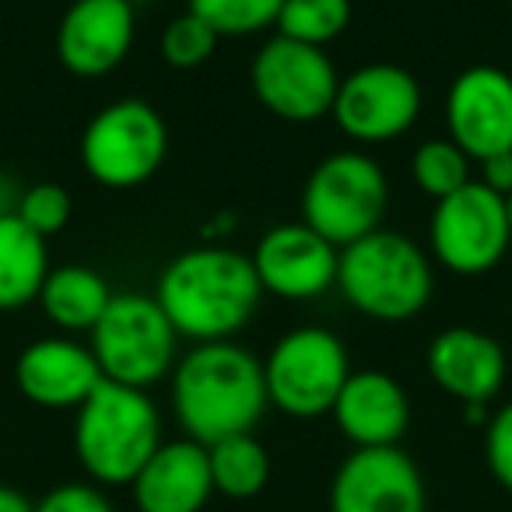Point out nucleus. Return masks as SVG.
Listing matches in <instances>:
<instances>
[{
	"label": "nucleus",
	"mask_w": 512,
	"mask_h": 512,
	"mask_svg": "<svg viewBox=\"0 0 512 512\" xmlns=\"http://www.w3.org/2000/svg\"><path fill=\"white\" fill-rule=\"evenodd\" d=\"M155 299L176 327L179 341L211 344L235 341V334L260 309L264 288L246 253L204 242L183 249L165 267Z\"/></svg>",
	"instance_id": "nucleus-1"
},
{
	"label": "nucleus",
	"mask_w": 512,
	"mask_h": 512,
	"mask_svg": "<svg viewBox=\"0 0 512 512\" xmlns=\"http://www.w3.org/2000/svg\"><path fill=\"white\" fill-rule=\"evenodd\" d=\"M267 407L264 362L235 341L193 344L172 369V411L200 446L253 432Z\"/></svg>",
	"instance_id": "nucleus-2"
},
{
	"label": "nucleus",
	"mask_w": 512,
	"mask_h": 512,
	"mask_svg": "<svg viewBox=\"0 0 512 512\" xmlns=\"http://www.w3.org/2000/svg\"><path fill=\"white\" fill-rule=\"evenodd\" d=\"M162 442V414L148 390L102 379L74 411V456L99 488H130Z\"/></svg>",
	"instance_id": "nucleus-3"
},
{
	"label": "nucleus",
	"mask_w": 512,
	"mask_h": 512,
	"mask_svg": "<svg viewBox=\"0 0 512 512\" xmlns=\"http://www.w3.org/2000/svg\"><path fill=\"white\" fill-rule=\"evenodd\" d=\"M337 288L355 313L379 323H404L425 313L435 292L432 256L404 232L376 228L341 249Z\"/></svg>",
	"instance_id": "nucleus-4"
},
{
	"label": "nucleus",
	"mask_w": 512,
	"mask_h": 512,
	"mask_svg": "<svg viewBox=\"0 0 512 512\" xmlns=\"http://www.w3.org/2000/svg\"><path fill=\"white\" fill-rule=\"evenodd\" d=\"M390 207V179L362 148H344L313 165L302 186V218L337 249L383 228Z\"/></svg>",
	"instance_id": "nucleus-5"
},
{
	"label": "nucleus",
	"mask_w": 512,
	"mask_h": 512,
	"mask_svg": "<svg viewBox=\"0 0 512 512\" xmlns=\"http://www.w3.org/2000/svg\"><path fill=\"white\" fill-rule=\"evenodd\" d=\"M102 379L134 390H151L172 376L179 362V334L155 295L116 292L102 320L88 334Z\"/></svg>",
	"instance_id": "nucleus-6"
},
{
	"label": "nucleus",
	"mask_w": 512,
	"mask_h": 512,
	"mask_svg": "<svg viewBox=\"0 0 512 512\" xmlns=\"http://www.w3.org/2000/svg\"><path fill=\"white\" fill-rule=\"evenodd\" d=\"M351 376V358L344 341L327 327H295L274 341L264 358L267 400L288 418H323L334 411L344 383Z\"/></svg>",
	"instance_id": "nucleus-7"
},
{
	"label": "nucleus",
	"mask_w": 512,
	"mask_h": 512,
	"mask_svg": "<svg viewBox=\"0 0 512 512\" xmlns=\"http://www.w3.org/2000/svg\"><path fill=\"white\" fill-rule=\"evenodd\" d=\"M81 165L99 186L134 190L162 169L169 127L144 99H116L88 120L81 134Z\"/></svg>",
	"instance_id": "nucleus-8"
},
{
	"label": "nucleus",
	"mask_w": 512,
	"mask_h": 512,
	"mask_svg": "<svg viewBox=\"0 0 512 512\" xmlns=\"http://www.w3.org/2000/svg\"><path fill=\"white\" fill-rule=\"evenodd\" d=\"M256 102L288 123H316L330 116L341 74L327 50L285 39L274 32L249 64Z\"/></svg>",
	"instance_id": "nucleus-9"
},
{
	"label": "nucleus",
	"mask_w": 512,
	"mask_h": 512,
	"mask_svg": "<svg viewBox=\"0 0 512 512\" xmlns=\"http://www.w3.org/2000/svg\"><path fill=\"white\" fill-rule=\"evenodd\" d=\"M512 246L505 197L470 179L463 190L435 200L428 249L446 271L460 278H477L502 264Z\"/></svg>",
	"instance_id": "nucleus-10"
},
{
	"label": "nucleus",
	"mask_w": 512,
	"mask_h": 512,
	"mask_svg": "<svg viewBox=\"0 0 512 512\" xmlns=\"http://www.w3.org/2000/svg\"><path fill=\"white\" fill-rule=\"evenodd\" d=\"M330 116L358 148L390 144L418 123L421 85L407 67L362 64L341 78Z\"/></svg>",
	"instance_id": "nucleus-11"
},
{
	"label": "nucleus",
	"mask_w": 512,
	"mask_h": 512,
	"mask_svg": "<svg viewBox=\"0 0 512 512\" xmlns=\"http://www.w3.org/2000/svg\"><path fill=\"white\" fill-rule=\"evenodd\" d=\"M249 260L264 292L288 302H309L337 288L341 249L313 232L306 221H285L260 235Z\"/></svg>",
	"instance_id": "nucleus-12"
},
{
	"label": "nucleus",
	"mask_w": 512,
	"mask_h": 512,
	"mask_svg": "<svg viewBox=\"0 0 512 512\" xmlns=\"http://www.w3.org/2000/svg\"><path fill=\"white\" fill-rule=\"evenodd\" d=\"M446 137L484 162L512 151V74L495 64H474L453 78L446 92Z\"/></svg>",
	"instance_id": "nucleus-13"
},
{
	"label": "nucleus",
	"mask_w": 512,
	"mask_h": 512,
	"mask_svg": "<svg viewBox=\"0 0 512 512\" xmlns=\"http://www.w3.org/2000/svg\"><path fill=\"white\" fill-rule=\"evenodd\" d=\"M330 512H428L425 477L400 446L351 449L330 481Z\"/></svg>",
	"instance_id": "nucleus-14"
},
{
	"label": "nucleus",
	"mask_w": 512,
	"mask_h": 512,
	"mask_svg": "<svg viewBox=\"0 0 512 512\" xmlns=\"http://www.w3.org/2000/svg\"><path fill=\"white\" fill-rule=\"evenodd\" d=\"M134 0H74L57 25V60L74 78H106L134 50Z\"/></svg>",
	"instance_id": "nucleus-15"
},
{
	"label": "nucleus",
	"mask_w": 512,
	"mask_h": 512,
	"mask_svg": "<svg viewBox=\"0 0 512 512\" xmlns=\"http://www.w3.org/2000/svg\"><path fill=\"white\" fill-rule=\"evenodd\" d=\"M102 383L92 348L74 337H43L22 348L15 362V386L29 404L46 411H78Z\"/></svg>",
	"instance_id": "nucleus-16"
},
{
	"label": "nucleus",
	"mask_w": 512,
	"mask_h": 512,
	"mask_svg": "<svg viewBox=\"0 0 512 512\" xmlns=\"http://www.w3.org/2000/svg\"><path fill=\"white\" fill-rule=\"evenodd\" d=\"M425 365L432 383L460 404H491L509 372L505 348L477 327H446L435 334Z\"/></svg>",
	"instance_id": "nucleus-17"
},
{
	"label": "nucleus",
	"mask_w": 512,
	"mask_h": 512,
	"mask_svg": "<svg viewBox=\"0 0 512 512\" xmlns=\"http://www.w3.org/2000/svg\"><path fill=\"white\" fill-rule=\"evenodd\" d=\"M137 512H204L214 498L211 456L193 439H172L155 449L130 481Z\"/></svg>",
	"instance_id": "nucleus-18"
},
{
	"label": "nucleus",
	"mask_w": 512,
	"mask_h": 512,
	"mask_svg": "<svg viewBox=\"0 0 512 512\" xmlns=\"http://www.w3.org/2000/svg\"><path fill=\"white\" fill-rule=\"evenodd\" d=\"M330 418L355 449L400 446L411 425V400L390 372L362 369L348 376Z\"/></svg>",
	"instance_id": "nucleus-19"
},
{
	"label": "nucleus",
	"mask_w": 512,
	"mask_h": 512,
	"mask_svg": "<svg viewBox=\"0 0 512 512\" xmlns=\"http://www.w3.org/2000/svg\"><path fill=\"white\" fill-rule=\"evenodd\" d=\"M113 288L95 267L85 264H64L53 267L39 292V309L43 316L64 334H92L95 323L113 302Z\"/></svg>",
	"instance_id": "nucleus-20"
},
{
	"label": "nucleus",
	"mask_w": 512,
	"mask_h": 512,
	"mask_svg": "<svg viewBox=\"0 0 512 512\" xmlns=\"http://www.w3.org/2000/svg\"><path fill=\"white\" fill-rule=\"evenodd\" d=\"M50 249L18 214L0 218V313L32 306L50 274Z\"/></svg>",
	"instance_id": "nucleus-21"
},
{
	"label": "nucleus",
	"mask_w": 512,
	"mask_h": 512,
	"mask_svg": "<svg viewBox=\"0 0 512 512\" xmlns=\"http://www.w3.org/2000/svg\"><path fill=\"white\" fill-rule=\"evenodd\" d=\"M207 456H211L214 495L221 498L249 502L271 481V453L253 432L214 442V446H207Z\"/></svg>",
	"instance_id": "nucleus-22"
},
{
	"label": "nucleus",
	"mask_w": 512,
	"mask_h": 512,
	"mask_svg": "<svg viewBox=\"0 0 512 512\" xmlns=\"http://www.w3.org/2000/svg\"><path fill=\"white\" fill-rule=\"evenodd\" d=\"M351 25V0H285L274 32L285 39L327 50Z\"/></svg>",
	"instance_id": "nucleus-23"
},
{
	"label": "nucleus",
	"mask_w": 512,
	"mask_h": 512,
	"mask_svg": "<svg viewBox=\"0 0 512 512\" xmlns=\"http://www.w3.org/2000/svg\"><path fill=\"white\" fill-rule=\"evenodd\" d=\"M411 179L425 197L442 200L470 183V155L449 137H428L411 155Z\"/></svg>",
	"instance_id": "nucleus-24"
},
{
	"label": "nucleus",
	"mask_w": 512,
	"mask_h": 512,
	"mask_svg": "<svg viewBox=\"0 0 512 512\" xmlns=\"http://www.w3.org/2000/svg\"><path fill=\"white\" fill-rule=\"evenodd\" d=\"M285 0H186V11L204 18L221 39L260 36L274 29Z\"/></svg>",
	"instance_id": "nucleus-25"
},
{
	"label": "nucleus",
	"mask_w": 512,
	"mask_h": 512,
	"mask_svg": "<svg viewBox=\"0 0 512 512\" xmlns=\"http://www.w3.org/2000/svg\"><path fill=\"white\" fill-rule=\"evenodd\" d=\"M221 36L204 22L197 18L193 11H183L176 15L169 25L162 29L158 36V53L169 67H179V71H193V67L207 64L218 50Z\"/></svg>",
	"instance_id": "nucleus-26"
},
{
	"label": "nucleus",
	"mask_w": 512,
	"mask_h": 512,
	"mask_svg": "<svg viewBox=\"0 0 512 512\" xmlns=\"http://www.w3.org/2000/svg\"><path fill=\"white\" fill-rule=\"evenodd\" d=\"M71 193L60 183H32L22 190V200H18V218L32 228L36 235L50 239V235L64 232L71 225Z\"/></svg>",
	"instance_id": "nucleus-27"
},
{
	"label": "nucleus",
	"mask_w": 512,
	"mask_h": 512,
	"mask_svg": "<svg viewBox=\"0 0 512 512\" xmlns=\"http://www.w3.org/2000/svg\"><path fill=\"white\" fill-rule=\"evenodd\" d=\"M484 460L505 491H512V400L502 404L484 425Z\"/></svg>",
	"instance_id": "nucleus-28"
},
{
	"label": "nucleus",
	"mask_w": 512,
	"mask_h": 512,
	"mask_svg": "<svg viewBox=\"0 0 512 512\" xmlns=\"http://www.w3.org/2000/svg\"><path fill=\"white\" fill-rule=\"evenodd\" d=\"M36 512H116L106 488L92 481H67L50 488L36 502Z\"/></svg>",
	"instance_id": "nucleus-29"
},
{
	"label": "nucleus",
	"mask_w": 512,
	"mask_h": 512,
	"mask_svg": "<svg viewBox=\"0 0 512 512\" xmlns=\"http://www.w3.org/2000/svg\"><path fill=\"white\" fill-rule=\"evenodd\" d=\"M477 165H481L477 183H484L488 190H495L498 197H509L512 193V151H505V155H491Z\"/></svg>",
	"instance_id": "nucleus-30"
},
{
	"label": "nucleus",
	"mask_w": 512,
	"mask_h": 512,
	"mask_svg": "<svg viewBox=\"0 0 512 512\" xmlns=\"http://www.w3.org/2000/svg\"><path fill=\"white\" fill-rule=\"evenodd\" d=\"M25 186L18 183L11 172L0 169V218H8V214H18V200H22Z\"/></svg>",
	"instance_id": "nucleus-31"
},
{
	"label": "nucleus",
	"mask_w": 512,
	"mask_h": 512,
	"mask_svg": "<svg viewBox=\"0 0 512 512\" xmlns=\"http://www.w3.org/2000/svg\"><path fill=\"white\" fill-rule=\"evenodd\" d=\"M0 512H36V502H29V495L11 484H0Z\"/></svg>",
	"instance_id": "nucleus-32"
},
{
	"label": "nucleus",
	"mask_w": 512,
	"mask_h": 512,
	"mask_svg": "<svg viewBox=\"0 0 512 512\" xmlns=\"http://www.w3.org/2000/svg\"><path fill=\"white\" fill-rule=\"evenodd\" d=\"M505 211H509V232H512V193L505 197Z\"/></svg>",
	"instance_id": "nucleus-33"
},
{
	"label": "nucleus",
	"mask_w": 512,
	"mask_h": 512,
	"mask_svg": "<svg viewBox=\"0 0 512 512\" xmlns=\"http://www.w3.org/2000/svg\"><path fill=\"white\" fill-rule=\"evenodd\" d=\"M64 4H74V0H64Z\"/></svg>",
	"instance_id": "nucleus-34"
}]
</instances>
